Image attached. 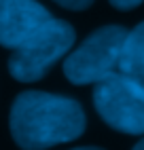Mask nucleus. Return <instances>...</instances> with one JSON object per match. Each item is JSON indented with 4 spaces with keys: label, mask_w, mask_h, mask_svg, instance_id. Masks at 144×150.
Segmentation results:
<instances>
[{
    "label": "nucleus",
    "mask_w": 144,
    "mask_h": 150,
    "mask_svg": "<svg viewBox=\"0 0 144 150\" xmlns=\"http://www.w3.org/2000/svg\"><path fill=\"white\" fill-rule=\"evenodd\" d=\"M9 127L21 150H47L78 139L87 116L76 99L30 89L15 97Z\"/></svg>",
    "instance_id": "1"
},
{
    "label": "nucleus",
    "mask_w": 144,
    "mask_h": 150,
    "mask_svg": "<svg viewBox=\"0 0 144 150\" xmlns=\"http://www.w3.org/2000/svg\"><path fill=\"white\" fill-rule=\"evenodd\" d=\"M76 42V32L68 21L51 17L34 36L13 49L9 57V72L19 83H36Z\"/></svg>",
    "instance_id": "2"
},
{
    "label": "nucleus",
    "mask_w": 144,
    "mask_h": 150,
    "mask_svg": "<svg viewBox=\"0 0 144 150\" xmlns=\"http://www.w3.org/2000/svg\"><path fill=\"white\" fill-rule=\"evenodd\" d=\"M127 30L123 25H104L91 32L64 59V74L72 85H96L119 68V55Z\"/></svg>",
    "instance_id": "3"
},
{
    "label": "nucleus",
    "mask_w": 144,
    "mask_h": 150,
    "mask_svg": "<svg viewBox=\"0 0 144 150\" xmlns=\"http://www.w3.org/2000/svg\"><path fill=\"white\" fill-rule=\"evenodd\" d=\"M93 106L108 127L127 135H144V87L121 72L93 85Z\"/></svg>",
    "instance_id": "4"
},
{
    "label": "nucleus",
    "mask_w": 144,
    "mask_h": 150,
    "mask_svg": "<svg viewBox=\"0 0 144 150\" xmlns=\"http://www.w3.org/2000/svg\"><path fill=\"white\" fill-rule=\"evenodd\" d=\"M51 17L38 0H0V47H21Z\"/></svg>",
    "instance_id": "5"
},
{
    "label": "nucleus",
    "mask_w": 144,
    "mask_h": 150,
    "mask_svg": "<svg viewBox=\"0 0 144 150\" xmlns=\"http://www.w3.org/2000/svg\"><path fill=\"white\" fill-rule=\"evenodd\" d=\"M117 72L129 76L131 81L144 87V21L127 32L119 55V68Z\"/></svg>",
    "instance_id": "6"
},
{
    "label": "nucleus",
    "mask_w": 144,
    "mask_h": 150,
    "mask_svg": "<svg viewBox=\"0 0 144 150\" xmlns=\"http://www.w3.org/2000/svg\"><path fill=\"white\" fill-rule=\"evenodd\" d=\"M53 2H57L59 6L68 8V11H85L93 4V0H53Z\"/></svg>",
    "instance_id": "7"
},
{
    "label": "nucleus",
    "mask_w": 144,
    "mask_h": 150,
    "mask_svg": "<svg viewBox=\"0 0 144 150\" xmlns=\"http://www.w3.org/2000/svg\"><path fill=\"white\" fill-rule=\"evenodd\" d=\"M108 2L115 8H119V11H131V8L140 6L144 0H108Z\"/></svg>",
    "instance_id": "8"
},
{
    "label": "nucleus",
    "mask_w": 144,
    "mask_h": 150,
    "mask_svg": "<svg viewBox=\"0 0 144 150\" xmlns=\"http://www.w3.org/2000/svg\"><path fill=\"white\" fill-rule=\"evenodd\" d=\"M72 150H104V148H96V146H81V148H72Z\"/></svg>",
    "instance_id": "9"
},
{
    "label": "nucleus",
    "mask_w": 144,
    "mask_h": 150,
    "mask_svg": "<svg viewBox=\"0 0 144 150\" xmlns=\"http://www.w3.org/2000/svg\"><path fill=\"white\" fill-rule=\"evenodd\" d=\"M131 150H144V137H142V139H140V142H138L136 146H133V148H131Z\"/></svg>",
    "instance_id": "10"
}]
</instances>
